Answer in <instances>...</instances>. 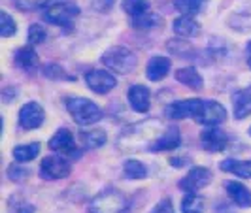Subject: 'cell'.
<instances>
[{"label":"cell","mask_w":251,"mask_h":213,"mask_svg":"<svg viewBox=\"0 0 251 213\" xmlns=\"http://www.w3.org/2000/svg\"><path fill=\"white\" fill-rule=\"evenodd\" d=\"M50 149L55 151V153H59L64 159H66V157H68V159L79 157L77 147H75L74 134H72L68 128H61V130H57V132L53 134V138L50 140Z\"/></svg>","instance_id":"5b68a950"},{"label":"cell","mask_w":251,"mask_h":213,"mask_svg":"<svg viewBox=\"0 0 251 213\" xmlns=\"http://www.w3.org/2000/svg\"><path fill=\"white\" fill-rule=\"evenodd\" d=\"M174 30H176V34H179V36L193 38L199 34L201 25L191 15H181V17H177L176 21H174Z\"/></svg>","instance_id":"ac0fdd59"},{"label":"cell","mask_w":251,"mask_h":213,"mask_svg":"<svg viewBox=\"0 0 251 213\" xmlns=\"http://www.w3.org/2000/svg\"><path fill=\"white\" fill-rule=\"evenodd\" d=\"M204 0H174V6L181 15H193L202 8Z\"/></svg>","instance_id":"4316f807"},{"label":"cell","mask_w":251,"mask_h":213,"mask_svg":"<svg viewBox=\"0 0 251 213\" xmlns=\"http://www.w3.org/2000/svg\"><path fill=\"white\" fill-rule=\"evenodd\" d=\"M40 153V143H25V145H17L13 149V159L17 163H28L32 159H36Z\"/></svg>","instance_id":"7402d4cb"},{"label":"cell","mask_w":251,"mask_h":213,"mask_svg":"<svg viewBox=\"0 0 251 213\" xmlns=\"http://www.w3.org/2000/svg\"><path fill=\"white\" fill-rule=\"evenodd\" d=\"M212 181V172L208 168H202V166H195L189 170V174L179 183V189L185 190V192H199L201 189H204L208 183Z\"/></svg>","instance_id":"52a82bcc"},{"label":"cell","mask_w":251,"mask_h":213,"mask_svg":"<svg viewBox=\"0 0 251 213\" xmlns=\"http://www.w3.org/2000/svg\"><path fill=\"white\" fill-rule=\"evenodd\" d=\"M64 104H66V110L77 125H93L102 117L100 108L95 102L87 100V98L72 96V98H66Z\"/></svg>","instance_id":"6da1fadb"},{"label":"cell","mask_w":251,"mask_h":213,"mask_svg":"<svg viewBox=\"0 0 251 213\" xmlns=\"http://www.w3.org/2000/svg\"><path fill=\"white\" fill-rule=\"evenodd\" d=\"M232 104H234L236 119H244V117L251 115V85L244 91H238L232 98Z\"/></svg>","instance_id":"2e32d148"},{"label":"cell","mask_w":251,"mask_h":213,"mask_svg":"<svg viewBox=\"0 0 251 213\" xmlns=\"http://www.w3.org/2000/svg\"><path fill=\"white\" fill-rule=\"evenodd\" d=\"M176 79L179 83L187 85L191 89H202L204 81H202V75L197 72V68L193 66H187V68H179L176 72Z\"/></svg>","instance_id":"ffe728a7"},{"label":"cell","mask_w":251,"mask_h":213,"mask_svg":"<svg viewBox=\"0 0 251 213\" xmlns=\"http://www.w3.org/2000/svg\"><path fill=\"white\" fill-rule=\"evenodd\" d=\"M46 0H17V6L21 10H36L44 4Z\"/></svg>","instance_id":"d6a6232c"},{"label":"cell","mask_w":251,"mask_h":213,"mask_svg":"<svg viewBox=\"0 0 251 213\" xmlns=\"http://www.w3.org/2000/svg\"><path fill=\"white\" fill-rule=\"evenodd\" d=\"M223 172H230L234 176L244 179H251V161H236V159H226L219 164Z\"/></svg>","instance_id":"d6986e66"},{"label":"cell","mask_w":251,"mask_h":213,"mask_svg":"<svg viewBox=\"0 0 251 213\" xmlns=\"http://www.w3.org/2000/svg\"><path fill=\"white\" fill-rule=\"evenodd\" d=\"M79 15V8L74 2H55L44 10V19L51 25L63 26V28H72L74 19Z\"/></svg>","instance_id":"7a4b0ae2"},{"label":"cell","mask_w":251,"mask_h":213,"mask_svg":"<svg viewBox=\"0 0 251 213\" xmlns=\"http://www.w3.org/2000/svg\"><path fill=\"white\" fill-rule=\"evenodd\" d=\"M79 140L83 143V147L87 149H97L106 143V132L104 130H81L79 132Z\"/></svg>","instance_id":"44dd1931"},{"label":"cell","mask_w":251,"mask_h":213,"mask_svg":"<svg viewBox=\"0 0 251 213\" xmlns=\"http://www.w3.org/2000/svg\"><path fill=\"white\" fill-rule=\"evenodd\" d=\"M102 63L113 72L126 74L136 66V57H134L132 51H128L126 47H112V49H108L104 53Z\"/></svg>","instance_id":"3957f363"},{"label":"cell","mask_w":251,"mask_h":213,"mask_svg":"<svg viewBox=\"0 0 251 213\" xmlns=\"http://www.w3.org/2000/svg\"><path fill=\"white\" fill-rule=\"evenodd\" d=\"M15 32H17V25H15V21L10 17V13L0 12V34L4 38H8V36H13Z\"/></svg>","instance_id":"83f0119b"},{"label":"cell","mask_w":251,"mask_h":213,"mask_svg":"<svg viewBox=\"0 0 251 213\" xmlns=\"http://www.w3.org/2000/svg\"><path fill=\"white\" fill-rule=\"evenodd\" d=\"M44 75L50 77V79H72V77H66V72H64L61 66L57 64H50L44 68Z\"/></svg>","instance_id":"f546056e"},{"label":"cell","mask_w":251,"mask_h":213,"mask_svg":"<svg viewBox=\"0 0 251 213\" xmlns=\"http://www.w3.org/2000/svg\"><path fill=\"white\" fill-rule=\"evenodd\" d=\"M128 102L134 112L146 113L150 110V91L144 85H132L128 89Z\"/></svg>","instance_id":"7c38bea8"},{"label":"cell","mask_w":251,"mask_h":213,"mask_svg":"<svg viewBox=\"0 0 251 213\" xmlns=\"http://www.w3.org/2000/svg\"><path fill=\"white\" fill-rule=\"evenodd\" d=\"M181 212L183 213H202L204 212V200L197 196L195 192H189L181 202Z\"/></svg>","instance_id":"cb8c5ba5"},{"label":"cell","mask_w":251,"mask_h":213,"mask_svg":"<svg viewBox=\"0 0 251 213\" xmlns=\"http://www.w3.org/2000/svg\"><path fill=\"white\" fill-rule=\"evenodd\" d=\"M123 10L130 17H138L142 13L150 12V2L148 0H123Z\"/></svg>","instance_id":"484cf974"},{"label":"cell","mask_w":251,"mask_h":213,"mask_svg":"<svg viewBox=\"0 0 251 213\" xmlns=\"http://www.w3.org/2000/svg\"><path fill=\"white\" fill-rule=\"evenodd\" d=\"M15 213H34V208L32 206H19Z\"/></svg>","instance_id":"836d02e7"},{"label":"cell","mask_w":251,"mask_h":213,"mask_svg":"<svg viewBox=\"0 0 251 213\" xmlns=\"http://www.w3.org/2000/svg\"><path fill=\"white\" fill-rule=\"evenodd\" d=\"M223 121H226V110L215 100H204L202 102V112L197 123L206 126H217Z\"/></svg>","instance_id":"9c48e42d"},{"label":"cell","mask_w":251,"mask_h":213,"mask_svg":"<svg viewBox=\"0 0 251 213\" xmlns=\"http://www.w3.org/2000/svg\"><path fill=\"white\" fill-rule=\"evenodd\" d=\"M132 25L136 28H142V30H151V28L161 25V17L157 13L146 12L138 15V17H132Z\"/></svg>","instance_id":"603a6c76"},{"label":"cell","mask_w":251,"mask_h":213,"mask_svg":"<svg viewBox=\"0 0 251 213\" xmlns=\"http://www.w3.org/2000/svg\"><path fill=\"white\" fill-rule=\"evenodd\" d=\"M44 119H46V113L38 102H28L19 112V126L25 130H34L38 126H42Z\"/></svg>","instance_id":"ba28073f"},{"label":"cell","mask_w":251,"mask_h":213,"mask_svg":"<svg viewBox=\"0 0 251 213\" xmlns=\"http://www.w3.org/2000/svg\"><path fill=\"white\" fill-rule=\"evenodd\" d=\"M226 142H228V140H226V134L223 130L215 128V126L206 128L201 134L202 147L206 151H210V153H219V151H223L226 147Z\"/></svg>","instance_id":"8fae6325"},{"label":"cell","mask_w":251,"mask_h":213,"mask_svg":"<svg viewBox=\"0 0 251 213\" xmlns=\"http://www.w3.org/2000/svg\"><path fill=\"white\" fill-rule=\"evenodd\" d=\"M70 174V164L66 163L64 157H48L40 164V177L42 179H63Z\"/></svg>","instance_id":"8992f818"},{"label":"cell","mask_w":251,"mask_h":213,"mask_svg":"<svg viewBox=\"0 0 251 213\" xmlns=\"http://www.w3.org/2000/svg\"><path fill=\"white\" fill-rule=\"evenodd\" d=\"M202 102L201 98H187V100H177L172 102L170 106H166V115L170 119H185L191 117L195 121H199L202 112Z\"/></svg>","instance_id":"277c9868"},{"label":"cell","mask_w":251,"mask_h":213,"mask_svg":"<svg viewBox=\"0 0 251 213\" xmlns=\"http://www.w3.org/2000/svg\"><path fill=\"white\" fill-rule=\"evenodd\" d=\"M179 143H181V136H179L177 126H170L163 136L151 145V151H155V153H159V151H172L179 147Z\"/></svg>","instance_id":"4fadbf2b"},{"label":"cell","mask_w":251,"mask_h":213,"mask_svg":"<svg viewBox=\"0 0 251 213\" xmlns=\"http://www.w3.org/2000/svg\"><path fill=\"white\" fill-rule=\"evenodd\" d=\"M15 64H17L21 70H25V72H34L38 66L36 51L32 49L30 46L17 49V53H15Z\"/></svg>","instance_id":"e0dca14e"},{"label":"cell","mask_w":251,"mask_h":213,"mask_svg":"<svg viewBox=\"0 0 251 213\" xmlns=\"http://www.w3.org/2000/svg\"><path fill=\"white\" fill-rule=\"evenodd\" d=\"M8 176L12 177V179H15V181H21L26 176H30V170L23 168L21 164H13V166H10V170H8Z\"/></svg>","instance_id":"4dcf8cb0"},{"label":"cell","mask_w":251,"mask_h":213,"mask_svg":"<svg viewBox=\"0 0 251 213\" xmlns=\"http://www.w3.org/2000/svg\"><path fill=\"white\" fill-rule=\"evenodd\" d=\"M250 66H251V64H250Z\"/></svg>","instance_id":"8d00e7d4"},{"label":"cell","mask_w":251,"mask_h":213,"mask_svg":"<svg viewBox=\"0 0 251 213\" xmlns=\"http://www.w3.org/2000/svg\"><path fill=\"white\" fill-rule=\"evenodd\" d=\"M170 61L166 57H153L150 63H148V68H146V74L151 81H161L164 75L170 72Z\"/></svg>","instance_id":"9a60e30c"},{"label":"cell","mask_w":251,"mask_h":213,"mask_svg":"<svg viewBox=\"0 0 251 213\" xmlns=\"http://www.w3.org/2000/svg\"><path fill=\"white\" fill-rule=\"evenodd\" d=\"M250 134H251V126H250Z\"/></svg>","instance_id":"d590c367"},{"label":"cell","mask_w":251,"mask_h":213,"mask_svg":"<svg viewBox=\"0 0 251 213\" xmlns=\"http://www.w3.org/2000/svg\"><path fill=\"white\" fill-rule=\"evenodd\" d=\"M248 63L251 64V42L248 44Z\"/></svg>","instance_id":"e575fe53"},{"label":"cell","mask_w":251,"mask_h":213,"mask_svg":"<svg viewBox=\"0 0 251 213\" xmlns=\"http://www.w3.org/2000/svg\"><path fill=\"white\" fill-rule=\"evenodd\" d=\"M225 189L228 192V196L236 202L242 208H250L251 206V190L244 183L240 181H226Z\"/></svg>","instance_id":"5bb4252c"},{"label":"cell","mask_w":251,"mask_h":213,"mask_svg":"<svg viewBox=\"0 0 251 213\" xmlns=\"http://www.w3.org/2000/svg\"><path fill=\"white\" fill-rule=\"evenodd\" d=\"M123 172H125V176L128 179H142V177L148 176V170H146V166L138 161H134V159H128L123 166Z\"/></svg>","instance_id":"d4e9b609"},{"label":"cell","mask_w":251,"mask_h":213,"mask_svg":"<svg viewBox=\"0 0 251 213\" xmlns=\"http://www.w3.org/2000/svg\"><path fill=\"white\" fill-rule=\"evenodd\" d=\"M150 213H176L174 212V206H172V200L170 198H163V200L159 202Z\"/></svg>","instance_id":"1f68e13d"},{"label":"cell","mask_w":251,"mask_h":213,"mask_svg":"<svg viewBox=\"0 0 251 213\" xmlns=\"http://www.w3.org/2000/svg\"><path fill=\"white\" fill-rule=\"evenodd\" d=\"M46 28L42 25H30L28 26V44L30 46H38V44H42L44 40H46Z\"/></svg>","instance_id":"f1b7e54d"},{"label":"cell","mask_w":251,"mask_h":213,"mask_svg":"<svg viewBox=\"0 0 251 213\" xmlns=\"http://www.w3.org/2000/svg\"><path fill=\"white\" fill-rule=\"evenodd\" d=\"M85 81H87L89 87L93 89L95 93H99V95L112 91L115 87V83H117L115 77L110 72H106V70H91L85 75Z\"/></svg>","instance_id":"30bf717a"}]
</instances>
